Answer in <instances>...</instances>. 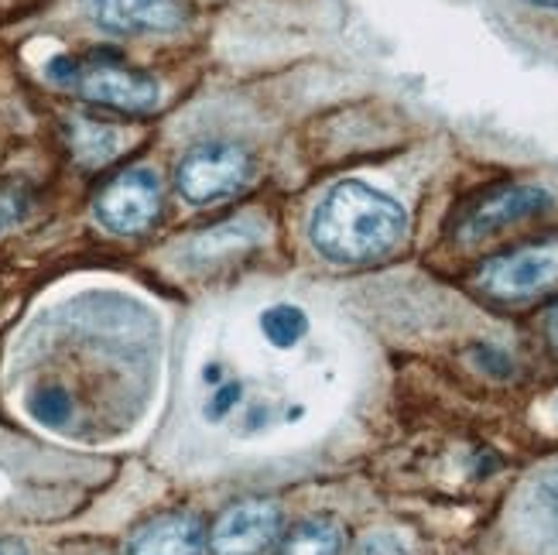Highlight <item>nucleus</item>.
I'll return each instance as SVG.
<instances>
[{"mask_svg":"<svg viewBox=\"0 0 558 555\" xmlns=\"http://www.w3.org/2000/svg\"><path fill=\"white\" fill-rule=\"evenodd\" d=\"M404 227L408 216L401 203L363 182H339L315 206L308 237L323 257L336 264H360L395 251Z\"/></svg>","mask_w":558,"mask_h":555,"instance_id":"nucleus-1","label":"nucleus"},{"mask_svg":"<svg viewBox=\"0 0 558 555\" xmlns=\"http://www.w3.org/2000/svg\"><path fill=\"white\" fill-rule=\"evenodd\" d=\"M203 377H206L209 384H216V381H220V367H216V364H213V367H206V371H203Z\"/></svg>","mask_w":558,"mask_h":555,"instance_id":"nucleus-21","label":"nucleus"},{"mask_svg":"<svg viewBox=\"0 0 558 555\" xmlns=\"http://www.w3.org/2000/svg\"><path fill=\"white\" fill-rule=\"evenodd\" d=\"M551 206V196L538 185H511V189H497L480 196L476 203H470V209L463 213V220L456 224L459 240H483L511 224H521L527 216H538Z\"/></svg>","mask_w":558,"mask_h":555,"instance_id":"nucleus-7","label":"nucleus"},{"mask_svg":"<svg viewBox=\"0 0 558 555\" xmlns=\"http://www.w3.org/2000/svg\"><path fill=\"white\" fill-rule=\"evenodd\" d=\"M45 76L52 80V83H59V86H72V83H76V76H80V62L72 59V56H59V59L48 62Z\"/></svg>","mask_w":558,"mask_h":555,"instance_id":"nucleus-17","label":"nucleus"},{"mask_svg":"<svg viewBox=\"0 0 558 555\" xmlns=\"http://www.w3.org/2000/svg\"><path fill=\"white\" fill-rule=\"evenodd\" d=\"M260 333L264 340H268L271 347L278 350H291L302 343V336L308 333V319L305 312L299 305H271L260 312Z\"/></svg>","mask_w":558,"mask_h":555,"instance_id":"nucleus-11","label":"nucleus"},{"mask_svg":"<svg viewBox=\"0 0 558 555\" xmlns=\"http://www.w3.org/2000/svg\"><path fill=\"white\" fill-rule=\"evenodd\" d=\"M251 179V158L240 144L230 141H206L196 144L179 165V192L196 206L216 203L236 192Z\"/></svg>","mask_w":558,"mask_h":555,"instance_id":"nucleus-2","label":"nucleus"},{"mask_svg":"<svg viewBox=\"0 0 558 555\" xmlns=\"http://www.w3.org/2000/svg\"><path fill=\"white\" fill-rule=\"evenodd\" d=\"M28 408H32V415L48 425V429H59L65 425V419L72 415V398L65 388H38L32 398H28Z\"/></svg>","mask_w":558,"mask_h":555,"instance_id":"nucleus-12","label":"nucleus"},{"mask_svg":"<svg viewBox=\"0 0 558 555\" xmlns=\"http://www.w3.org/2000/svg\"><path fill=\"white\" fill-rule=\"evenodd\" d=\"M161 209V182L151 168H131L117 176L96 200V220L113 233H141Z\"/></svg>","mask_w":558,"mask_h":555,"instance_id":"nucleus-4","label":"nucleus"},{"mask_svg":"<svg viewBox=\"0 0 558 555\" xmlns=\"http://www.w3.org/2000/svg\"><path fill=\"white\" fill-rule=\"evenodd\" d=\"M11 224V209L4 206V203H0V233H4V227Z\"/></svg>","mask_w":558,"mask_h":555,"instance_id":"nucleus-20","label":"nucleus"},{"mask_svg":"<svg viewBox=\"0 0 558 555\" xmlns=\"http://www.w3.org/2000/svg\"><path fill=\"white\" fill-rule=\"evenodd\" d=\"M131 555H203V528L196 518H161L141 532Z\"/></svg>","mask_w":558,"mask_h":555,"instance_id":"nucleus-9","label":"nucleus"},{"mask_svg":"<svg viewBox=\"0 0 558 555\" xmlns=\"http://www.w3.org/2000/svg\"><path fill=\"white\" fill-rule=\"evenodd\" d=\"M538 497H542V504H545L548 515H551L555 524H558V467H551V470L538 480Z\"/></svg>","mask_w":558,"mask_h":555,"instance_id":"nucleus-18","label":"nucleus"},{"mask_svg":"<svg viewBox=\"0 0 558 555\" xmlns=\"http://www.w3.org/2000/svg\"><path fill=\"white\" fill-rule=\"evenodd\" d=\"M76 152L89 161H107L110 155L120 152V134L110 128H96V124H80L76 134Z\"/></svg>","mask_w":558,"mask_h":555,"instance_id":"nucleus-13","label":"nucleus"},{"mask_svg":"<svg viewBox=\"0 0 558 555\" xmlns=\"http://www.w3.org/2000/svg\"><path fill=\"white\" fill-rule=\"evenodd\" d=\"M356 555H408V548L401 545V539L387 535V532H377V535H367L360 542Z\"/></svg>","mask_w":558,"mask_h":555,"instance_id":"nucleus-16","label":"nucleus"},{"mask_svg":"<svg viewBox=\"0 0 558 555\" xmlns=\"http://www.w3.org/2000/svg\"><path fill=\"white\" fill-rule=\"evenodd\" d=\"M281 535V511L271 500H244L216 518L209 532L213 555H264Z\"/></svg>","mask_w":558,"mask_h":555,"instance_id":"nucleus-6","label":"nucleus"},{"mask_svg":"<svg viewBox=\"0 0 558 555\" xmlns=\"http://www.w3.org/2000/svg\"><path fill=\"white\" fill-rule=\"evenodd\" d=\"M72 86H76L80 96L89 104L128 110V113H148L161 100V89L151 76L124 69L117 62H89V65L80 62V76Z\"/></svg>","mask_w":558,"mask_h":555,"instance_id":"nucleus-5","label":"nucleus"},{"mask_svg":"<svg viewBox=\"0 0 558 555\" xmlns=\"http://www.w3.org/2000/svg\"><path fill=\"white\" fill-rule=\"evenodd\" d=\"M257 240V230H240V227H220L213 230L199 240V254H223V251H236L244 244H254Z\"/></svg>","mask_w":558,"mask_h":555,"instance_id":"nucleus-14","label":"nucleus"},{"mask_svg":"<svg viewBox=\"0 0 558 555\" xmlns=\"http://www.w3.org/2000/svg\"><path fill=\"white\" fill-rule=\"evenodd\" d=\"M531 4H538V8H558V0H531Z\"/></svg>","mask_w":558,"mask_h":555,"instance_id":"nucleus-22","label":"nucleus"},{"mask_svg":"<svg viewBox=\"0 0 558 555\" xmlns=\"http://www.w3.org/2000/svg\"><path fill=\"white\" fill-rule=\"evenodd\" d=\"M551 326H555V333H558V312H555V319H551Z\"/></svg>","mask_w":558,"mask_h":555,"instance_id":"nucleus-23","label":"nucleus"},{"mask_svg":"<svg viewBox=\"0 0 558 555\" xmlns=\"http://www.w3.org/2000/svg\"><path fill=\"white\" fill-rule=\"evenodd\" d=\"M480 285L487 288L494 299H507V302H521V299L551 292V288H558V240L494 257L487 268L480 272Z\"/></svg>","mask_w":558,"mask_h":555,"instance_id":"nucleus-3","label":"nucleus"},{"mask_svg":"<svg viewBox=\"0 0 558 555\" xmlns=\"http://www.w3.org/2000/svg\"><path fill=\"white\" fill-rule=\"evenodd\" d=\"M281 555H343V535L332 521H305L281 542Z\"/></svg>","mask_w":558,"mask_h":555,"instance_id":"nucleus-10","label":"nucleus"},{"mask_svg":"<svg viewBox=\"0 0 558 555\" xmlns=\"http://www.w3.org/2000/svg\"><path fill=\"white\" fill-rule=\"evenodd\" d=\"M0 555H28V548H24L17 539H0Z\"/></svg>","mask_w":558,"mask_h":555,"instance_id":"nucleus-19","label":"nucleus"},{"mask_svg":"<svg viewBox=\"0 0 558 555\" xmlns=\"http://www.w3.org/2000/svg\"><path fill=\"white\" fill-rule=\"evenodd\" d=\"M244 398V388L240 384H216V391H213V398H209V405H206V415L213 419V422H220L223 415H230L233 408H236V401Z\"/></svg>","mask_w":558,"mask_h":555,"instance_id":"nucleus-15","label":"nucleus"},{"mask_svg":"<svg viewBox=\"0 0 558 555\" xmlns=\"http://www.w3.org/2000/svg\"><path fill=\"white\" fill-rule=\"evenodd\" d=\"M86 11L113 35H168L185 24L182 0H86Z\"/></svg>","mask_w":558,"mask_h":555,"instance_id":"nucleus-8","label":"nucleus"}]
</instances>
